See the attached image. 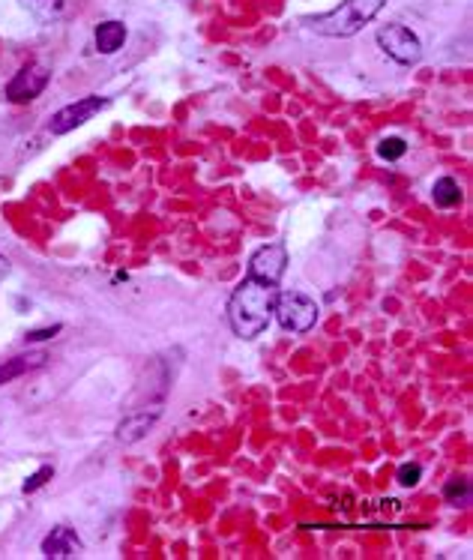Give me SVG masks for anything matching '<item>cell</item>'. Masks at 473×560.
<instances>
[{"label": "cell", "mask_w": 473, "mask_h": 560, "mask_svg": "<svg viewBox=\"0 0 473 560\" xmlns=\"http://www.w3.org/2000/svg\"><path fill=\"white\" fill-rule=\"evenodd\" d=\"M276 297H279L276 285H264L249 276L228 300V324H231V329L243 339L261 336L273 317Z\"/></svg>", "instance_id": "6da1fadb"}, {"label": "cell", "mask_w": 473, "mask_h": 560, "mask_svg": "<svg viewBox=\"0 0 473 560\" xmlns=\"http://www.w3.org/2000/svg\"><path fill=\"white\" fill-rule=\"evenodd\" d=\"M383 4L387 0H344V4L324 12V16L305 18V24L321 36H354L378 16Z\"/></svg>", "instance_id": "7a4b0ae2"}, {"label": "cell", "mask_w": 473, "mask_h": 560, "mask_svg": "<svg viewBox=\"0 0 473 560\" xmlns=\"http://www.w3.org/2000/svg\"><path fill=\"white\" fill-rule=\"evenodd\" d=\"M273 315L279 317V324H282L285 329H291V333H309V329L317 324V305H315V300H309L305 294H297V291L276 297Z\"/></svg>", "instance_id": "3957f363"}, {"label": "cell", "mask_w": 473, "mask_h": 560, "mask_svg": "<svg viewBox=\"0 0 473 560\" xmlns=\"http://www.w3.org/2000/svg\"><path fill=\"white\" fill-rule=\"evenodd\" d=\"M108 105L105 96H84V99H75L72 105H63L54 117L48 120V129L54 135H66L72 129H78V126H84L87 120H93L96 114Z\"/></svg>", "instance_id": "277c9868"}, {"label": "cell", "mask_w": 473, "mask_h": 560, "mask_svg": "<svg viewBox=\"0 0 473 560\" xmlns=\"http://www.w3.org/2000/svg\"><path fill=\"white\" fill-rule=\"evenodd\" d=\"M378 45L387 51V54L395 60V63H416L419 54H423V45H419L416 36L402 28V24H387V28L378 30Z\"/></svg>", "instance_id": "5b68a950"}, {"label": "cell", "mask_w": 473, "mask_h": 560, "mask_svg": "<svg viewBox=\"0 0 473 560\" xmlns=\"http://www.w3.org/2000/svg\"><path fill=\"white\" fill-rule=\"evenodd\" d=\"M48 78L51 75H48L45 66H40V63H28V66H21L16 75H12V81L6 84V99L16 102V105L33 102L48 87Z\"/></svg>", "instance_id": "8992f818"}, {"label": "cell", "mask_w": 473, "mask_h": 560, "mask_svg": "<svg viewBox=\"0 0 473 560\" xmlns=\"http://www.w3.org/2000/svg\"><path fill=\"white\" fill-rule=\"evenodd\" d=\"M285 267H288L285 246L273 243V246H264V249H258L252 255L249 276L258 279V282H264V285H279V282H282V276H285Z\"/></svg>", "instance_id": "52a82bcc"}, {"label": "cell", "mask_w": 473, "mask_h": 560, "mask_svg": "<svg viewBox=\"0 0 473 560\" xmlns=\"http://www.w3.org/2000/svg\"><path fill=\"white\" fill-rule=\"evenodd\" d=\"M81 549V539H78V533H75L72 527H54L48 533V537L42 539V554L45 557H51V560H66V557H72L75 552Z\"/></svg>", "instance_id": "ba28073f"}, {"label": "cell", "mask_w": 473, "mask_h": 560, "mask_svg": "<svg viewBox=\"0 0 473 560\" xmlns=\"http://www.w3.org/2000/svg\"><path fill=\"white\" fill-rule=\"evenodd\" d=\"M159 419V411H138V414H129L123 419V423L117 426V438L123 441V443H135V441H141L147 431L153 428V423Z\"/></svg>", "instance_id": "9c48e42d"}, {"label": "cell", "mask_w": 473, "mask_h": 560, "mask_svg": "<svg viewBox=\"0 0 473 560\" xmlns=\"http://www.w3.org/2000/svg\"><path fill=\"white\" fill-rule=\"evenodd\" d=\"M45 360H48L45 351H33V354L12 356L9 363H0V384H9V380H16V378H21V375L33 372V368H40Z\"/></svg>", "instance_id": "30bf717a"}, {"label": "cell", "mask_w": 473, "mask_h": 560, "mask_svg": "<svg viewBox=\"0 0 473 560\" xmlns=\"http://www.w3.org/2000/svg\"><path fill=\"white\" fill-rule=\"evenodd\" d=\"M126 42V28L123 21H102L96 28V51L99 54H114Z\"/></svg>", "instance_id": "8fae6325"}, {"label": "cell", "mask_w": 473, "mask_h": 560, "mask_svg": "<svg viewBox=\"0 0 473 560\" xmlns=\"http://www.w3.org/2000/svg\"><path fill=\"white\" fill-rule=\"evenodd\" d=\"M21 6L40 21H54L63 16V6L66 4H63V0H21Z\"/></svg>", "instance_id": "7c38bea8"}, {"label": "cell", "mask_w": 473, "mask_h": 560, "mask_svg": "<svg viewBox=\"0 0 473 560\" xmlns=\"http://www.w3.org/2000/svg\"><path fill=\"white\" fill-rule=\"evenodd\" d=\"M431 195L440 207H455V204H462V189H458V183L452 180V177H440V180L434 183Z\"/></svg>", "instance_id": "4fadbf2b"}, {"label": "cell", "mask_w": 473, "mask_h": 560, "mask_svg": "<svg viewBox=\"0 0 473 560\" xmlns=\"http://www.w3.org/2000/svg\"><path fill=\"white\" fill-rule=\"evenodd\" d=\"M378 153H380V159L395 162V159H402L404 153H407V144H404V138H383Z\"/></svg>", "instance_id": "5bb4252c"}, {"label": "cell", "mask_w": 473, "mask_h": 560, "mask_svg": "<svg viewBox=\"0 0 473 560\" xmlns=\"http://www.w3.org/2000/svg\"><path fill=\"white\" fill-rule=\"evenodd\" d=\"M419 479H423V467H419L416 462L402 465V467H399V477H395V482H399V486H404V489L419 486Z\"/></svg>", "instance_id": "9a60e30c"}, {"label": "cell", "mask_w": 473, "mask_h": 560, "mask_svg": "<svg viewBox=\"0 0 473 560\" xmlns=\"http://www.w3.org/2000/svg\"><path fill=\"white\" fill-rule=\"evenodd\" d=\"M51 477H54V467H48V465H42L40 470H36V474L33 477H28V479H24V486H21V491L24 494H30V491H36V489H42L45 486V479H51Z\"/></svg>", "instance_id": "2e32d148"}, {"label": "cell", "mask_w": 473, "mask_h": 560, "mask_svg": "<svg viewBox=\"0 0 473 560\" xmlns=\"http://www.w3.org/2000/svg\"><path fill=\"white\" fill-rule=\"evenodd\" d=\"M446 501H467L470 498V489H467V482L465 479H452L450 486H446Z\"/></svg>", "instance_id": "e0dca14e"}, {"label": "cell", "mask_w": 473, "mask_h": 560, "mask_svg": "<svg viewBox=\"0 0 473 560\" xmlns=\"http://www.w3.org/2000/svg\"><path fill=\"white\" fill-rule=\"evenodd\" d=\"M57 333H60V324H51V327H42V329H30L24 339L28 342H45V339H54Z\"/></svg>", "instance_id": "ac0fdd59"}, {"label": "cell", "mask_w": 473, "mask_h": 560, "mask_svg": "<svg viewBox=\"0 0 473 560\" xmlns=\"http://www.w3.org/2000/svg\"><path fill=\"white\" fill-rule=\"evenodd\" d=\"M6 276H9V261L0 255V279H6Z\"/></svg>", "instance_id": "d6986e66"}]
</instances>
